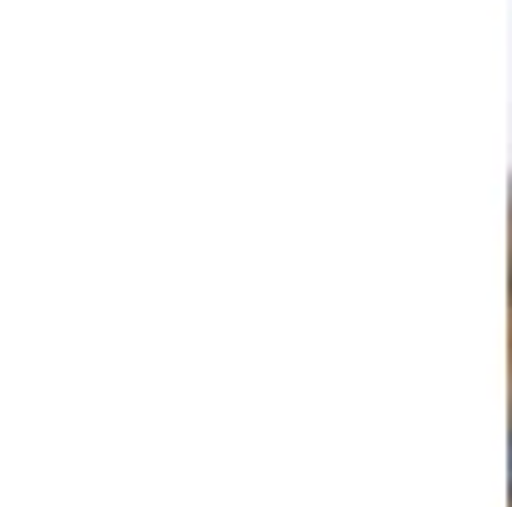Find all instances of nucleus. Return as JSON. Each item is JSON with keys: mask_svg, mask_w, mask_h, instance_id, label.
Wrapping results in <instances>:
<instances>
[{"mask_svg": "<svg viewBox=\"0 0 512 507\" xmlns=\"http://www.w3.org/2000/svg\"><path fill=\"white\" fill-rule=\"evenodd\" d=\"M507 492H512V446H507Z\"/></svg>", "mask_w": 512, "mask_h": 507, "instance_id": "nucleus-1", "label": "nucleus"}]
</instances>
